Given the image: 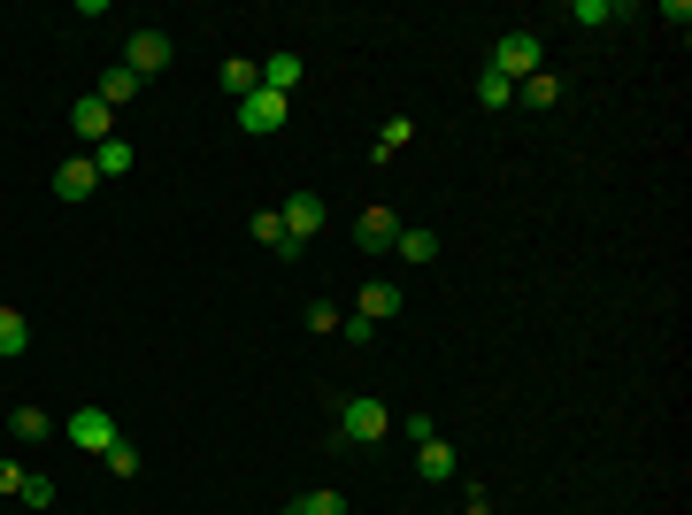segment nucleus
Returning a JSON list of instances; mask_svg holds the SVG:
<instances>
[{
    "label": "nucleus",
    "instance_id": "nucleus-25",
    "mask_svg": "<svg viewBox=\"0 0 692 515\" xmlns=\"http://www.w3.org/2000/svg\"><path fill=\"white\" fill-rule=\"evenodd\" d=\"M301 515H346V493H332V485H316V493L301 501Z\"/></svg>",
    "mask_w": 692,
    "mask_h": 515
},
{
    "label": "nucleus",
    "instance_id": "nucleus-23",
    "mask_svg": "<svg viewBox=\"0 0 692 515\" xmlns=\"http://www.w3.org/2000/svg\"><path fill=\"white\" fill-rule=\"evenodd\" d=\"M101 462H108V477H124V485L139 477V446H132V439H116V446H108Z\"/></svg>",
    "mask_w": 692,
    "mask_h": 515
},
{
    "label": "nucleus",
    "instance_id": "nucleus-30",
    "mask_svg": "<svg viewBox=\"0 0 692 515\" xmlns=\"http://www.w3.org/2000/svg\"><path fill=\"white\" fill-rule=\"evenodd\" d=\"M277 515H301V501H293V508H277Z\"/></svg>",
    "mask_w": 692,
    "mask_h": 515
},
{
    "label": "nucleus",
    "instance_id": "nucleus-26",
    "mask_svg": "<svg viewBox=\"0 0 692 515\" xmlns=\"http://www.w3.org/2000/svg\"><path fill=\"white\" fill-rule=\"evenodd\" d=\"M569 23H616V8H608V0H577Z\"/></svg>",
    "mask_w": 692,
    "mask_h": 515
},
{
    "label": "nucleus",
    "instance_id": "nucleus-10",
    "mask_svg": "<svg viewBox=\"0 0 692 515\" xmlns=\"http://www.w3.org/2000/svg\"><path fill=\"white\" fill-rule=\"evenodd\" d=\"M54 192H62V200H93V192H101V170H93V155H70V162L54 170Z\"/></svg>",
    "mask_w": 692,
    "mask_h": 515
},
{
    "label": "nucleus",
    "instance_id": "nucleus-2",
    "mask_svg": "<svg viewBox=\"0 0 692 515\" xmlns=\"http://www.w3.org/2000/svg\"><path fill=\"white\" fill-rule=\"evenodd\" d=\"M116 439H124V431H116V416H108L101 400H85V408L62 423V446H77V454H108Z\"/></svg>",
    "mask_w": 692,
    "mask_h": 515
},
{
    "label": "nucleus",
    "instance_id": "nucleus-5",
    "mask_svg": "<svg viewBox=\"0 0 692 515\" xmlns=\"http://www.w3.org/2000/svg\"><path fill=\"white\" fill-rule=\"evenodd\" d=\"M285 116H293V101H285V93H270V85L239 101V132H254V139H270V132H285Z\"/></svg>",
    "mask_w": 692,
    "mask_h": 515
},
{
    "label": "nucleus",
    "instance_id": "nucleus-19",
    "mask_svg": "<svg viewBox=\"0 0 692 515\" xmlns=\"http://www.w3.org/2000/svg\"><path fill=\"white\" fill-rule=\"evenodd\" d=\"M254 239H262V246H270V254H285V262H293V254H301V246H293V239H285V223H277V208H262V216H254Z\"/></svg>",
    "mask_w": 692,
    "mask_h": 515
},
{
    "label": "nucleus",
    "instance_id": "nucleus-16",
    "mask_svg": "<svg viewBox=\"0 0 692 515\" xmlns=\"http://www.w3.org/2000/svg\"><path fill=\"white\" fill-rule=\"evenodd\" d=\"M262 85L293 101V85H301V54H270V62H262Z\"/></svg>",
    "mask_w": 692,
    "mask_h": 515
},
{
    "label": "nucleus",
    "instance_id": "nucleus-3",
    "mask_svg": "<svg viewBox=\"0 0 692 515\" xmlns=\"http://www.w3.org/2000/svg\"><path fill=\"white\" fill-rule=\"evenodd\" d=\"M385 431H392V408H385V400L361 392V400H346V408H339V439H346V446H377Z\"/></svg>",
    "mask_w": 692,
    "mask_h": 515
},
{
    "label": "nucleus",
    "instance_id": "nucleus-20",
    "mask_svg": "<svg viewBox=\"0 0 692 515\" xmlns=\"http://www.w3.org/2000/svg\"><path fill=\"white\" fill-rule=\"evenodd\" d=\"M392 254H400V262H431V254H439V239H431V231H408V223H400Z\"/></svg>",
    "mask_w": 692,
    "mask_h": 515
},
{
    "label": "nucleus",
    "instance_id": "nucleus-24",
    "mask_svg": "<svg viewBox=\"0 0 692 515\" xmlns=\"http://www.w3.org/2000/svg\"><path fill=\"white\" fill-rule=\"evenodd\" d=\"M15 501H31V508H54V477H39V470H23V485H15Z\"/></svg>",
    "mask_w": 692,
    "mask_h": 515
},
{
    "label": "nucleus",
    "instance_id": "nucleus-13",
    "mask_svg": "<svg viewBox=\"0 0 692 515\" xmlns=\"http://www.w3.org/2000/svg\"><path fill=\"white\" fill-rule=\"evenodd\" d=\"M93 93H101L108 108H132V101H139V77H132V70L116 62V70H101V85H93Z\"/></svg>",
    "mask_w": 692,
    "mask_h": 515
},
{
    "label": "nucleus",
    "instance_id": "nucleus-9",
    "mask_svg": "<svg viewBox=\"0 0 692 515\" xmlns=\"http://www.w3.org/2000/svg\"><path fill=\"white\" fill-rule=\"evenodd\" d=\"M454 470H462V454H454V446H447V439L431 431V439L416 446V477H423V485H447Z\"/></svg>",
    "mask_w": 692,
    "mask_h": 515
},
{
    "label": "nucleus",
    "instance_id": "nucleus-4",
    "mask_svg": "<svg viewBox=\"0 0 692 515\" xmlns=\"http://www.w3.org/2000/svg\"><path fill=\"white\" fill-rule=\"evenodd\" d=\"M124 70L147 85V77H162L170 70V31H155V23H139L132 31V46H124Z\"/></svg>",
    "mask_w": 692,
    "mask_h": 515
},
{
    "label": "nucleus",
    "instance_id": "nucleus-7",
    "mask_svg": "<svg viewBox=\"0 0 692 515\" xmlns=\"http://www.w3.org/2000/svg\"><path fill=\"white\" fill-rule=\"evenodd\" d=\"M277 223H285V239H293V246H308V239L324 231V200H316V192H293V200L277 208Z\"/></svg>",
    "mask_w": 692,
    "mask_h": 515
},
{
    "label": "nucleus",
    "instance_id": "nucleus-6",
    "mask_svg": "<svg viewBox=\"0 0 692 515\" xmlns=\"http://www.w3.org/2000/svg\"><path fill=\"white\" fill-rule=\"evenodd\" d=\"M70 132H77L85 147H101V139H116V108H108L101 93H85V101L70 108Z\"/></svg>",
    "mask_w": 692,
    "mask_h": 515
},
{
    "label": "nucleus",
    "instance_id": "nucleus-11",
    "mask_svg": "<svg viewBox=\"0 0 692 515\" xmlns=\"http://www.w3.org/2000/svg\"><path fill=\"white\" fill-rule=\"evenodd\" d=\"M354 239H361L369 254H385V246L400 239V216H392V208H361V216H354Z\"/></svg>",
    "mask_w": 692,
    "mask_h": 515
},
{
    "label": "nucleus",
    "instance_id": "nucleus-12",
    "mask_svg": "<svg viewBox=\"0 0 692 515\" xmlns=\"http://www.w3.org/2000/svg\"><path fill=\"white\" fill-rule=\"evenodd\" d=\"M216 77H223V93H231V101H247V93H262V62H247V54H231V62L216 70Z\"/></svg>",
    "mask_w": 692,
    "mask_h": 515
},
{
    "label": "nucleus",
    "instance_id": "nucleus-15",
    "mask_svg": "<svg viewBox=\"0 0 692 515\" xmlns=\"http://www.w3.org/2000/svg\"><path fill=\"white\" fill-rule=\"evenodd\" d=\"M23 346H31V316L23 308H0V361H15Z\"/></svg>",
    "mask_w": 692,
    "mask_h": 515
},
{
    "label": "nucleus",
    "instance_id": "nucleus-18",
    "mask_svg": "<svg viewBox=\"0 0 692 515\" xmlns=\"http://www.w3.org/2000/svg\"><path fill=\"white\" fill-rule=\"evenodd\" d=\"M408 139H416V124H408V116H392V124L377 132V147H369V162H392V155H400Z\"/></svg>",
    "mask_w": 692,
    "mask_h": 515
},
{
    "label": "nucleus",
    "instance_id": "nucleus-1",
    "mask_svg": "<svg viewBox=\"0 0 692 515\" xmlns=\"http://www.w3.org/2000/svg\"><path fill=\"white\" fill-rule=\"evenodd\" d=\"M485 70H501V77H508V85H523V77H538V70H546V46H538V31H501V39H493V62H485Z\"/></svg>",
    "mask_w": 692,
    "mask_h": 515
},
{
    "label": "nucleus",
    "instance_id": "nucleus-27",
    "mask_svg": "<svg viewBox=\"0 0 692 515\" xmlns=\"http://www.w3.org/2000/svg\"><path fill=\"white\" fill-rule=\"evenodd\" d=\"M339 324H346V316L332 308V301H316V308H308V332H339Z\"/></svg>",
    "mask_w": 692,
    "mask_h": 515
},
{
    "label": "nucleus",
    "instance_id": "nucleus-21",
    "mask_svg": "<svg viewBox=\"0 0 692 515\" xmlns=\"http://www.w3.org/2000/svg\"><path fill=\"white\" fill-rule=\"evenodd\" d=\"M15 439H23V446H46V439H54L46 408H15Z\"/></svg>",
    "mask_w": 692,
    "mask_h": 515
},
{
    "label": "nucleus",
    "instance_id": "nucleus-28",
    "mask_svg": "<svg viewBox=\"0 0 692 515\" xmlns=\"http://www.w3.org/2000/svg\"><path fill=\"white\" fill-rule=\"evenodd\" d=\"M462 515H493V493H485V485H470V501H462Z\"/></svg>",
    "mask_w": 692,
    "mask_h": 515
},
{
    "label": "nucleus",
    "instance_id": "nucleus-22",
    "mask_svg": "<svg viewBox=\"0 0 692 515\" xmlns=\"http://www.w3.org/2000/svg\"><path fill=\"white\" fill-rule=\"evenodd\" d=\"M508 101H516V85H508L501 70H485V77H478V108H508Z\"/></svg>",
    "mask_w": 692,
    "mask_h": 515
},
{
    "label": "nucleus",
    "instance_id": "nucleus-29",
    "mask_svg": "<svg viewBox=\"0 0 692 515\" xmlns=\"http://www.w3.org/2000/svg\"><path fill=\"white\" fill-rule=\"evenodd\" d=\"M15 485H23V470H15V462H0V501H8Z\"/></svg>",
    "mask_w": 692,
    "mask_h": 515
},
{
    "label": "nucleus",
    "instance_id": "nucleus-14",
    "mask_svg": "<svg viewBox=\"0 0 692 515\" xmlns=\"http://www.w3.org/2000/svg\"><path fill=\"white\" fill-rule=\"evenodd\" d=\"M132 162H139V155H132L124 139H101V147H93V170H101V185H108V177H132Z\"/></svg>",
    "mask_w": 692,
    "mask_h": 515
},
{
    "label": "nucleus",
    "instance_id": "nucleus-8",
    "mask_svg": "<svg viewBox=\"0 0 692 515\" xmlns=\"http://www.w3.org/2000/svg\"><path fill=\"white\" fill-rule=\"evenodd\" d=\"M392 316H400V285H392V277H369V285H361V301H354V324H369V332H377V324H392Z\"/></svg>",
    "mask_w": 692,
    "mask_h": 515
},
{
    "label": "nucleus",
    "instance_id": "nucleus-17",
    "mask_svg": "<svg viewBox=\"0 0 692 515\" xmlns=\"http://www.w3.org/2000/svg\"><path fill=\"white\" fill-rule=\"evenodd\" d=\"M516 101H523V108H554V101H562V77H554V70L523 77V85H516Z\"/></svg>",
    "mask_w": 692,
    "mask_h": 515
}]
</instances>
